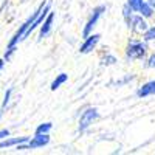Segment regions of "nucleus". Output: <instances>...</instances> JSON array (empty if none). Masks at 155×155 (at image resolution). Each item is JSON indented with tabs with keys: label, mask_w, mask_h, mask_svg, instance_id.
Here are the masks:
<instances>
[{
	"label": "nucleus",
	"mask_w": 155,
	"mask_h": 155,
	"mask_svg": "<svg viewBox=\"0 0 155 155\" xmlns=\"http://www.w3.org/2000/svg\"><path fill=\"white\" fill-rule=\"evenodd\" d=\"M51 127H53V124L51 123H44V124H39L37 129H36V132L34 135H41V134H48L51 130Z\"/></svg>",
	"instance_id": "ddd939ff"
},
{
	"label": "nucleus",
	"mask_w": 155,
	"mask_h": 155,
	"mask_svg": "<svg viewBox=\"0 0 155 155\" xmlns=\"http://www.w3.org/2000/svg\"><path fill=\"white\" fill-rule=\"evenodd\" d=\"M147 3H149V5H150V6L155 9V0H147Z\"/></svg>",
	"instance_id": "6ab92c4d"
},
{
	"label": "nucleus",
	"mask_w": 155,
	"mask_h": 155,
	"mask_svg": "<svg viewBox=\"0 0 155 155\" xmlns=\"http://www.w3.org/2000/svg\"><path fill=\"white\" fill-rule=\"evenodd\" d=\"M6 137H9V130L8 129H2V130H0V140H3Z\"/></svg>",
	"instance_id": "a211bd4d"
},
{
	"label": "nucleus",
	"mask_w": 155,
	"mask_h": 155,
	"mask_svg": "<svg viewBox=\"0 0 155 155\" xmlns=\"http://www.w3.org/2000/svg\"><path fill=\"white\" fill-rule=\"evenodd\" d=\"M146 65H147L149 68H153V67H155V54H152V56L147 59V64H146Z\"/></svg>",
	"instance_id": "dca6fc26"
},
{
	"label": "nucleus",
	"mask_w": 155,
	"mask_h": 155,
	"mask_svg": "<svg viewBox=\"0 0 155 155\" xmlns=\"http://www.w3.org/2000/svg\"><path fill=\"white\" fill-rule=\"evenodd\" d=\"M153 39H155V27L147 28L144 31V41H153Z\"/></svg>",
	"instance_id": "4468645a"
},
{
	"label": "nucleus",
	"mask_w": 155,
	"mask_h": 155,
	"mask_svg": "<svg viewBox=\"0 0 155 155\" xmlns=\"http://www.w3.org/2000/svg\"><path fill=\"white\" fill-rule=\"evenodd\" d=\"M45 3H47V2H42L41 5H39V8H37V9H36V11L33 12V14H31V16H30V17H28L27 20H25V22L22 23V25H20V27H19V30H17V31L14 33V36L11 37V41L8 42V47H6V53H5V59H6V61H8V59L11 58V54H12V53H14V51H16V45H17V44H19V42L22 41V37H23V33L27 31V28H28L30 25H31V23L34 22V19H36V17L39 16V12L42 11V8L45 6Z\"/></svg>",
	"instance_id": "f257e3e1"
},
{
	"label": "nucleus",
	"mask_w": 155,
	"mask_h": 155,
	"mask_svg": "<svg viewBox=\"0 0 155 155\" xmlns=\"http://www.w3.org/2000/svg\"><path fill=\"white\" fill-rule=\"evenodd\" d=\"M127 5L134 12H138L140 16H143L146 19L153 16V8L144 0H127Z\"/></svg>",
	"instance_id": "20e7f679"
},
{
	"label": "nucleus",
	"mask_w": 155,
	"mask_h": 155,
	"mask_svg": "<svg viewBox=\"0 0 155 155\" xmlns=\"http://www.w3.org/2000/svg\"><path fill=\"white\" fill-rule=\"evenodd\" d=\"M104 11H106V6H104V5H99V6H96V8L92 11V16H90L88 22L85 23V27H84V31H82V36H84V37H87L90 33L93 31V28L96 27V23H98L99 17L102 16V12H104Z\"/></svg>",
	"instance_id": "39448f33"
},
{
	"label": "nucleus",
	"mask_w": 155,
	"mask_h": 155,
	"mask_svg": "<svg viewBox=\"0 0 155 155\" xmlns=\"http://www.w3.org/2000/svg\"><path fill=\"white\" fill-rule=\"evenodd\" d=\"M85 41H84V44L81 45V48H79V53H82V54H85V53H90L96 45H98V42H99V39H101V36L99 34H92L90 33L87 37H84Z\"/></svg>",
	"instance_id": "6e6552de"
},
{
	"label": "nucleus",
	"mask_w": 155,
	"mask_h": 155,
	"mask_svg": "<svg viewBox=\"0 0 155 155\" xmlns=\"http://www.w3.org/2000/svg\"><path fill=\"white\" fill-rule=\"evenodd\" d=\"M98 118V110L96 109H87L82 115H81V120H79V132H84L85 129L93 124V121Z\"/></svg>",
	"instance_id": "0eeeda50"
},
{
	"label": "nucleus",
	"mask_w": 155,
	"mask_h": 155,
	"mask_svg": "<svg viewBox=\"0 0 155 155\" xmlns=\"http://www.w3.org/2000/svg\"><path fill=\"white\" fill-rule=\"evenodd\" d=\"M3 65H5V59H0V71H2Z\"/></svg>",
	"instance_id": "aec40b11"
},
{
	"label": "nucleus",
	"mask_w": 155,
	"mask_h": 155,
	"mask_svg": "<svg viewBox=\"0 0 155 155\" xmlns=\"http://www.w3.org/2000/svg\"><path fill=\"white\" fill-rule=\"evenodd\" d=\"M9 96H11V88H9L8 92L5 93V99H3V104H2V107H6V104L9 102Z\"/></svg>",
	"instance_id": "f3484780"
},
{
	"label": "nucleus",
	"mask_w": 155,
	"mask_h": 155,
	"mask_svg": "<svg viewBox=\"0 0 155 155\" xmlns=\"http://www.w3.org/2000/svg\"><path fill=\"white\" fill-rule=\"evenodd\" d=\"M123 12H124V19H126L127 27L130 28V30H134V31H141V33L147 30V23H146V20L143 19V16H134V14H132L134 11L129 8V5L124 6Z\"/></svg>",
	"instance_id": "f03ea898"
},
{
	"label": "nucleus",
	"mask_w": 155,
	"mask_h": 155,
	"mask_svg": "<svg viewBox=\"0 0 155 155\" xmlns=\"http://www.w3.org/2000/svg\"><path fill=\"white\" fill-rule=\"evenodd\" d=\"M30 137H16V138H8L6 140H0V149H6V147H11V146H17L20 143H25V141H28Z\"/></svg>",
	"instance_id": "9d476101"
},
{
	"label": "nucleus",
	"mask_w": 155,
	"mask_h": 155,
	"mask_svg": "<svg viewBox=\"0 0 155 155\" xmlns=\"http://www.w3.org/2000/svg\"><path fill=\"white\" fill-rule=\"evenodd\" d=\"M2 115H3V112H2V109H0V118H2Z\"/></svg>",
	"instance_id": "412c9836"
},
{
	"label": "nucleus",
	"mask_w": 155,
	"mask_h": 155,
	"mask_svg": "<svg viewBox=\"0 0 155 155\" xmlns=\"http://www.w3.org/2000/svg\"><path fill=\"white\" fill-rule=\"evenodd\" d=\"M50 143V135L48 134H41V135H34V138H30L25 143H20L16 146L17 150H27V149H37V147H44Z\"/></svg>",
	"instance_id": "7ed1b4c3"
},
{
	"label": "nucleus",
	"mask_w": 155,
	"mask_h": 155,
	"mask_svg": "<svg viewBox=\"0 0 155 155\" xmlns=\"http://www.w3.org/2000/svg\"><path fill=\"white\" fill-rule=\"evenodd\" d=\"M126 54H127V58H130V59H143L144 54H146V44L135 42V41L129 42Z\"/></svg>",
	"instance_id": "423d86ee"
},
{
	"label": "nucleus",
	"mask_w": 155,
	"mask_h": 155,
	"mask_svg": "<svg viewBox=\"0 0 155 155\" xmlns=\"http://www.w3.org/2000/svg\"><path fill=\"white\" fill-rule=\"evenodd\" d=\"M67 79H68V74H65V73L58 74V76H56V79H54L53 82H51V87H50V88L54 92V90H56V88H59L62 84H65V82H67Z\"/></svg>",
	"instance_id": "f8f14e48"
},
{
	"label": "nucleus",
	"mask_w": 155,
	"mask_h": 155,
	"mask_svg": "<svg viewBox=\"0 0 155 155\" xmlns=\"http://www.w3.org/2000/svg\"><path fill=\"white\" fill-rule=\"evenodd\" d=\"M53 20H54V12L53 11H48V14L45 16V19H44V25L41 27V31H39V39H44V37H47L48 34H50V31H51V27H53Z\"/></svg>",
	"instance_id": "1a4fd4ad"
},
{
	"label": "nucleus",
	"mask_w": 155,
	"mask_h": 155,
	"mask_svg": "<svg viewBox=\"0 0 155 155\" xmlns=\"http://www.w3.org/2000/svg\"><path fill=\"white\" fill-rule=\"evenodd\" d=\"M116 59L113 56H106V58H102V65H110V64H115Z\"/></svg>",
	"instance_id": "2eb2a0df"
},
{
	"label": "nucleus",
	"mask_w": 155,
	"mask_h": 155,
	"mask_svg": "<svg viewBox=\"0 0 155 155\" xmlns=\"http://www.w3.org/2000/svg\"><path fill=\"white\" fill-rule=\"evenodd\" d=\"M137 95L140 98H146V96H150V95H155V81H149L146 82L143 87L138 88Z\"/></svg>",
	"instance_id": "9b49d317"
}]
</instances>
